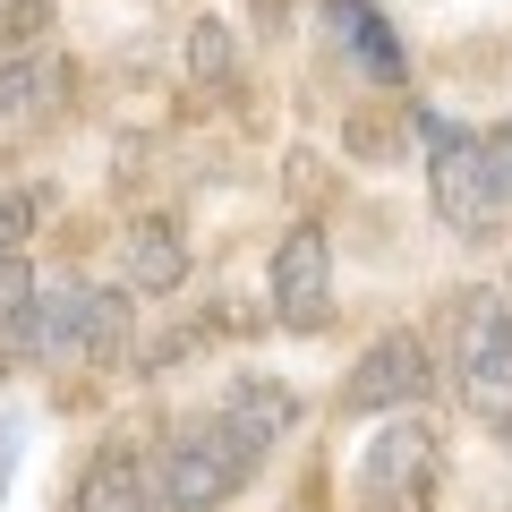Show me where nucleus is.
Segmentation results:
<instances>
[{
	"instance_id": "5",
	"label": "nucleus",
	"mask_w": 512,
	"mask_h": 512,
	"mask_svg": "<svg viewBox=\"0 0 512 512\" xmlns=\"http://www.w3.org/2000/svg\"><path fill=\"white\" fill-rule=\"evenodd\" d=\"M274 325L282 333H325L333 325V239L316 222H291L274 248Z\"/></svg>"
},
{
	"instance_id": "13",
	"label": "nucleus",
	"mask_w": 512,
	"mask_h": 512,
	"mask_svg": "<svg viewBox=\"0 0 512 512\" xmlns=\"http://www.w3.org/2000/svg\"><path fill=\"white\" fill-rule=\"evenodd\" d=\"M137 291H94L86 299V333H77V359L86 367H128V350H137V308H128Z\"/></svg>"
},
{
	"instance_id": "7",
	"label": "nucleus",
	"mask_w": 512,
	"mask_h": 512,
	"mask_svg": "<svg viewBox=\"0 0 512 512\" xmlns=\"http://www.w3.org/2000/svg\"><path fill=\"white\" fill-rule=\"evenodd\" d=\"M69 86H77V69H69V52H52V43L0 52V120H9V128L52 120V111L69 103Z\"/></svg>"
},
{
	"instance_id": "11",
	"label": "nucleus",
	"mask_w": 512,
	"mask_h": 512,
	"mask_svg": "<svg viewBox=\"0 0 512 512\" xmlns=\"http://www.w3.org/2000/svg\"><path fill=\"white\" fill-rule=\"evenodd\" d=\"M35 265L18 248H0V367H35Z\"/></svg>"
},
{
	"instance_id": "2",
	"label": "nucleus",
	"mask_w": 512,
	"mask_h": 512,
	"mask_svg": "<svg viewBox=\"0 0 512 512\" xmlns=\"http://www.w3.org/2000/svg\"><path fill=\"white\" fill-rule=\"evenodd\" d=\"M453 376H461V402L512 436V299L504 291L453 299Z\"/></svg>"
},
{
	"instance_id": "3",
	"label": "nucleus",
	"mask_w": 512,
	"mask_h": 512,
	"mask_svg": "<svg viewBox=\"0 0 512 512\" xmlns=\"http://www.w3.org/2000/svg\"><path fill=\"white\" fill-rule=\"evenodd\" d=\"M427 180H436V222L453 239H495L504 231V180H495V154H487V137H470V128H453V120H436L427 111Z\"/></svg>"
},
{
	"instance_id": "17",
	"label": "nucleus",
	"mask_w": 512,
	"mask_h": 512,
	"mask_svg": "<svg viewBox=\"0 0 512 512\" xmlns=\"http://www.w3.org/2000/svg\"><path fill=\"white\" fill-rule=\"evenodd\" d=\"M256 26H282V0H256Z\"/></svg>"
},
{
	"instance_id": "16",
	"label": "nucleus",
	"mask_w": 512,
	"mask_h": 512,
	"mask_svg": "<svg viewBox=\"0 0 512 512\" xmlns=\"http://www.w3.org/2000/svg\"><path fill=\"white\" fill-rule=\"evenodd\" d=\"M43 35H52V0H0V52H26Z\"/></svg>"
},
{
	"instance_id": "12",
	"label": "nucleus",
	"mask_w": 512,
	"mask_h": 512,
	"mask_svg": "<svg viewBox=\"0 0 512 512\" xmlns=\"http://www.w3.org/2000/svg\"><path fill=\"white\" fill-rule=\"evenodd\" d=\"M86 299H94V282H77V274L35 282V342H43V359H77V333H86Z\"/></svg>"
},
{
	"instance_id": "9",
	"label": "nucleus",
	"mask_w": 512,
	"mask_h": 512,
	"mask_svg": "<svg viewBox=\"0 0 512 512\" xmlns=\"http://www.w3.org/2000/svg\"><path fill=\"white\" fill-rule=\"evenodd\" d=\"M214 419L239 436L248 461H265L282 444V427L299 419V402H291V384H274V376H231V384H222V402H214Z\"/></svg>"
},
{
	"instance_id": "15",
	"label": "nucleus",
	"mask_w": 512,
	"mask_h": 512,
	"mask_svg": "<svg viewBox=\"0 0 512 512\" xmlns=\"http://www.w3.org/2000/svg\"><path fill=\"white\" fill-rule=\"evenodd\" d=\"M43 214H52V197H43L35 180L9 188V197H0V248H18V256H26V239L43 231Z\"/></svg>"
},
{
	"instance_id": "14",
	"label": "nucleus",
	"mask_w": 512,
	"mask_h": 512,
	"mask_svg": "<svg viewBox=\"0 0 512 512\" xmlns=\"http://www.w3.org/2000/svg\"><path fill=\"white\" fill-rule=\"evenodd\" d=\"M231 69H239L231 26H222V18H197V26H188V77H197V86H231Z\"/></svg>"
},
{
	"instance_id": "8",
	"label": "nucleus",
	"mask_w": 512,
	"mask_h": 512,
	"mask_svg": "<svg viewBox=\"0 0 512 512\" xmlns=\"http://www.w3.org/2000/svg\"><path fill=\"white\" fill-rule=\"evenodd\" d=\"M120 282H128L137 299L188 291V239H180V222H171V214H137V222H128V239H120Z\"/></svg>"
},
{
	"instance_id": "4",
	"label": "nucleus",
	"mask_w": 512,
	"mask_h": 512,
	"mask_svg": "<svg viewBox=\"0 0 512 512\" xmlns=\"http://www.w3.org/2000/svg\"><path fill=\"white\" fill-rule=\"evenodd\" d=\"M444 384V367H436V350H427V333H410V325H393V333H376V342L350 359V376H342V410H359V419H393V410H419L427 393Z\"/></svg>"
},
{
	"instance_id": "6",
	"label": "nucleus",
	"mask_w": 512,
	"mask_h": 512,
	"mask_svg": "<svg viewBox=\"0 0 512 512\" xmlns=\"http://www.w3.org/2000/svg\"><path fill=\"white\" fill-rule=\"evenodd\" d=\"M436 478H444V444H436V427H419V419H393L359 461V487L384 495V504H410V512L436 495Z\"/></svg>"
},
{
	"instance_id": "1",
	"label": "nucleus",
	"mask_w": 512,
	"mask_h": 512,
	"mask_svg": "<svg viewBox=\"0 0 512 512\" xmlns=\"http://www.w3.org/2000/svg\"><path fill=\"white\" fill-rule=\"evenodd\" d=\"M154 470V495H163V512H222L239 487H248L256 461L239 453V436L205 410V419H171V436L146 453Z\"/></svg>"
},
{
	"instance_id": "10",
	"label": "nucleus",
	"mask_w": 512,
	"mask_h": 512,
	"mask_svg": "<svg viewBox=\"0 0 512 512\" xmlns=\"http://www.w3.org/2000/svg\"><path fill=\"white\" fill-rule=\"evenodd\" d=\"M77 512H163L146 453H128V444H94L86 470H77Z\"/></svg>"
}]
</instances>
